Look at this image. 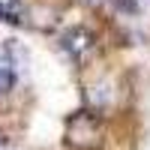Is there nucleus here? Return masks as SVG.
<instances>
[{
    "label": "nucleus",
    "instance_id": "nucleus-1",
    "mask_svg": "<svg viewBox=\"0 0 150 150\" xmlns=\"http://www.w3.org/2000/svg\"><path fill=\"white\" fill-rule=\"evenodd\" d=\"M66 144L72 150H99L102 147V120L93 111H78L66 123Z\"/></svg>",
    "mask_w": 150,
    "mask_h": 150
},
{
    "label": "nucleus",
    "instance_id": "nucleus-2",
    "mask_svg": "<svg viewBox=\"0 0 150 150\" xmlns=\"http://www.w3.org/2000/svg\"><path fill=\"white\" fill-rule=\"evenodd\" d=\"M90 45H93V36L87 33L84 27H75V30H69V33L63 36V48H66L75 60H81L87 51H90Z\"/></svg>",
    "mask_w": 150,
    "mask_h": 150
},
{
    "label": "nucleus",
    "instance_id": "nucleus-3",
    "mask_svg": "<svg viewBox=\"0 0 150 150\" xmlns=\"http://www.w3.org/2000/svg\"><path fill=\"white\" fill-rule=\"evenodd\" d=\"M12 84H15V66H12V60L6 54H0V96L9 93Z\"/></svg>",
    "mask_w": 150,
    "mask_h": 150
},
{
    "label": "nucleus",
    "instance_id": "nucleus-4",
    "mask_svg": "<svg viewBox=\"0 0 150 150\" xmlns=\"http://www.w3.org/2000/svg\"><path fill=\"white\" fill-rule=\"evenodd\" d=\"M21 12H24V0H0V18L18 21Z\"/></svg>",
    "mask_w": 150,
    "mask_h": 150
}]
</instances>
